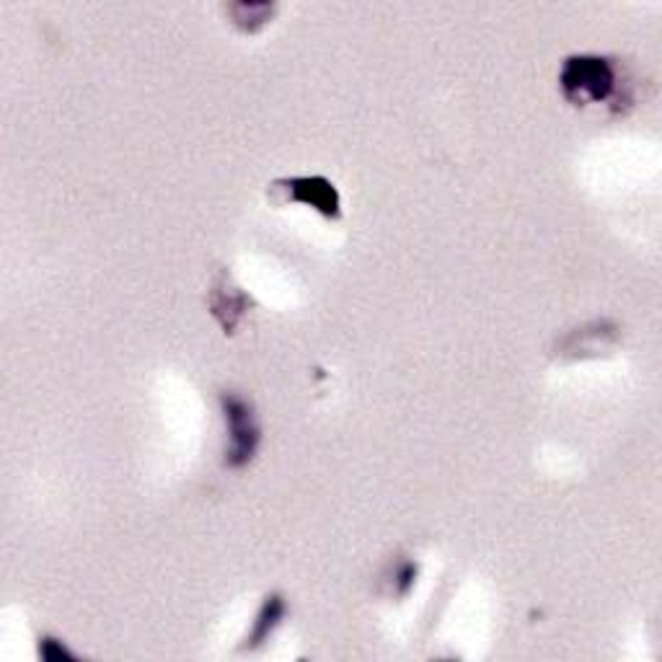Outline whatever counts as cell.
<instances>
[{
	"label": "cell",
	"mask_w": 662,
	"mask_h": 662,
	"mask_svg": "<svg viewBox=\"0 0 662 662\" xmlns=\"http://www.w3.org/2000/svg\"><path fill=\"white\" fill-rule=\"evenodd\" d=\"M282 616V600L280 598H272L269 603L262 608L259 613V621L254 624V632H252V645H259L262 639L269 637V632L275 629L277 619Z\"/></svg>",
	"instance_id": "3957f363"
},
{
	"label": "cell",
	"mask_w": 662,
	"mask_h": 662,
	"mask_svg": "<svg viewBox=\"0 0 662 662\" xmlns=\"http://www.w3.org/2000/svg\"><path fill=\"white\" fill-rule=\"evenodd\" d=\"M226 417L228 428H231V453H228V463L241 466L252 458L256 448V428L252 422V411L241 398H226Z\"/></svg>",
	"instance_id": "6da1fadb"
},
{
	"label": "cell",
	"mask_w": 662,
	"mask_h": 662,
	"mask_svg": "<svg viewBox=\"0 0 662 662\" xmlns=\"http://www.w3.org/2000/svg\"><path fill=\"white\" fill-rule=\"evenodd\" d=\"M611 71L598 60H580V63L570 65L564 76L566 93L577 91L580 99H603L608 89H611Z\"/></svg>",
	"instance_id": "7a4b0ae2"
}]
</instances>
